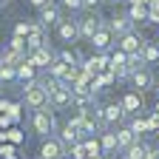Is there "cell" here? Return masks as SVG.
<instances>
[{"label": "cell", "instance_id": "9", "mask_svg": "<svg viewBox=\"0 0 159 159\" xmlns=\"http://www.w3.org/2000/svg\"><path fill=\"white\" fill-rule=\"evenodd\" d=\"M134 20H131V14H114L111 20H108V29L114 31V37L119 40V37H125V34H131L134 31Z\"/></svg>", "mask_w": 159, "mask_h": 159}, {"label": "cell", "instance_id": "3", "mask_svg": "<svg viewBox=\"0 0 159 159\" xmlns=\"http://www.w3.org/2000/svg\"><path fill=\"white\" fill-rule=\"evenodd\" d=\"M99 116H102V128H119L128 119V111L122 108V102H108L99 108Z\"/></svg>", "mask_w": 159, "mask_h": 159}, {"label": "cell", "instance_id": "2", "mask_svg": "<svg viewBox=\"0 0 159 159\" xmlns=\"http://www.w3.org/2000/svg\"><path fill=\"white\" fill-rule=\"evenodd\" d=\"M23 105H26V108H31V111L48 105V88H46V83H43L40 77L23 85Z\"/></svg>", "mask_w": 159, "mask_h": 159}, {"label": "cell", "instance_id": "10", "mask_svg": "<svg viewBox=\"0 0 159 159\" xmlns=\"http://www.w3.org/2000/svg\"><path fill=\"white\" fill-rule=\"evenodd\" d=\"M111 71L116 74V80H128L131 77V71H128V54L122 48H116L111 54Z\"/></svg>", "mask_w": 159, "mask_h": 159}, {"label": "cell", "instance_id": "26", "mask_svg": "<svg viewBox=\"0 0 159 159\" xmlns=\"http://www.w3.org/2000/svg\"><path fill=\"white\" fill-rule=\"evenodd\" d=\"M68 153H71L74 159H88V148H85V139H80V142H74V145L68 148Z\"/></svg>", "mask_w": 159, "mask_h": 159}, {"label": "cell", "instance_id": "28", "mask_svg": "<svg viewBox=\"0 0 159 159\" xmlns=\"http://www.w3.org/2000/svg\"><path fill=\"white\" fill-rule=\"evenodd\" d=\"M85 148H88V156L102 153V145H99V139H91V136H85Z\"/></svg>", "mask_w": 159, "mask_h": 159}, {"label": "cell", "instance_id": "17", "mask_svg": "<svg viewBox=\"0 0 159 159\" xmlns=\"http://www.w3.org/2000/svg\"><path fill=\"white\" fill-rule=\"evenodd\" d=\"M122 108L128 111V116H131V114H139V111H142V94H139V91L125 94V97H122Z\"/></svg>", "mask_w": 159, "mask_h": 159}, {"label": "cell", "instance_id": "27", "mask_svg": "<svg viewBox=\"0 0 159 159\" xmlns=\"http://www.w3.org/2000/svg\"><path fill=\"white\" fill-rule=\"evenodd\" d=\"M142 66H145V60H142V51H139V54H128V71H131V74H134V71H139Z\"/></svg>", "mask_w": 159, "mask_h": 159}, {"label": "cell", "instance_id": "30", "mask_svg": "<svg viewBox=\"0 0 159 159\" xmlns=\"http://www.w3.org/2000/svg\"><path fill=\"white\" fill-rule=\"evenodd\" d=\"M63 6L68 11H80V9H83V0H63Z\"/></svg>", "mask_w": 159, "mask_h": 159}, {"label": "cell", "instance_id": "41", "mask_svg": "<svg viewBox=\"0 0 159 159\" xmlns=\"http://www.w3.org/2000/svg\"><path fill=\"white\" fill-rule=\"evenodd\" d=\"M63 159H68V156H63ZM71 159H74V156H71Z\"/></svg>", "mask_w": 159, "mask_h": 159}, {"label": "cell", "instance_id": "20", "mask_svg": "<svg viewBox=\"0 0 159 159\" xmlns=\"http://www.w3.org/2000/svg\"><path fill=\"white\" fill-rule=\"evenodd\" d=\"M57 60H63L66 66H83V57H80L74 48H68V46H66L63 51H57Z\"/></svg>", "mask_w": 159, "mask_h": 159}, {"label": "cell", "instance_id": "16", "mask_svg": "<svg viewBox=\"0 0 159 159\" xmlns=\"http://www.w3.org/2000/svg\"><path fill=\"white\" fill-rule=\"evenodd\" d=\"M99 145H102V153H116L119 142H116V128H105L102 136H99Z\"/></svg>", "mask_w": 159, "mask_h": 159}, {"label": "cell", "instance_id": "1", "mask_svg": "<svg viewBox=\"0 0 159 159\" xmlns=\"http://www.w3.org/2000/svg\"><path fill=\"white\" fill-rule=\"evenodd\" d=\"M31 131H34V136H40V139H48L51 134H57L54 108H51V105H43V108L31 111Z\"/></svg>", "mask_w": 159, "mask_h": 159}, {"label": "cell", "instance_id": "37", "mask_svg": "<svg viewBox=\"0 0 159 159\" xmlns=\"http://www.w3.org/2000/svg\"><path fill=\"white\" fill-rule=\"evenodd\" d=\"M102 3H116V0H102Z\"/></svg>", "mask_w": 159, "mask_h": 159}, {"label": "cell", "instance_id": "29", "mask_svg": "<svg viewBox=\"0 0 159 159\" xmlns=\"http://www.w3.org/2000/svg\"><path fill=\"white\" fill-rule=\"evenodd\" d=\"M29 31H31V23H26V20H20V23L14 26V34L17 37H29Z\"/></svg>", "mask_w": 159, "mask_h": 159}, {"label": "cell", "instance_id": "38", "mask_svg": "<svg viewBox=\"0 0 159 159\" xmlns=\"http://www.w3.org/2000/svg\"><path fill=\"white\" fill-rule=\"evenodd\" d=\"M114 159H128V156H114Z\"/></svg>", "mask_w": 159, "mask_h": 159}, {"label": "cell", "instance_id": "34", "mask_svg": "<svg viewBox=\"0 0 159 159\" xmlns=\"http://www.w3.org/2000/svg\"><path fill=\"white\" fill-rule=\"evenodd\" d=\"M6 136H9V139H11V142H20V139H23V136H20V131H9V134H6Z\"/></svg>", "mask_w": 159, "mask_h": 159}, {"label": "cell", "instance_id": "33", "mask_svg": "<svg viewBox=\"0 0 159 159\" xmlns=\"http://www.w3.org/2000/svg\"><path fill=\"white\" fill-rule=\"evenodd\" d=\"M29 3H31V6H34V9H43V6H46V3H54V0H29Z\"/></svg>", "mask_w": 159, "mask_h": 159}, {"label": "cell", "instance_id": "6", "mask_svg": "<svg viewBox=\"0 0 159 159\" xmlns=\"http://www.w3.org/2000/svg\"><path fill=\"white\" fill-rule=\"evenodd\" d=\"M54 29H57V40L60 43H74V40H80V20L63 17Z\"/></svg>", "mask_w": 159, "mask_h": 159}, {"label": "cell", "instance_id": "4", "mask_svg": "<svg viewBox=\"0 0 159 159\" xmlns=\"http://www.w3.org/2000/svg\"><path fill=\"white\" fill-rule=\"evenodd\" d=\"M108 23V20L105 17H99L97 11H88L85 17H80V40H91L99 29H102Z\"/></svg>", "mask_w": 159, "mask_h": 159}, {"label": "cell", "instance_id": "35", "mask_svg": "<svg viewBox=\"0 0 159 159\" xmlns=\"http://www.w3.org/2000/svg\"><path fill=\"white\" fill-rule=\"evenodd\" d=\"M88 159H102V156H99V153H97V156H88Z\"/></svg>", "mask_w": 159, "mask_h": 159}, {"label": "cell", "instance_id": "42", "mask_svg": "<svg viewBox=\"0 0 159 159\" xmlns=\"http://www.w3.org/2000/svg\"><path fill=\"white\" fill-rule=\"evenodd\" d=\"M37 159H40V156H37Z\"/></svg>", "mask_w": 159, "mask_h": 159}, {"label": "cell", "instance_id": "22", "mask_svg": "<svg viewBox=\"0 0 159 159\" xmlns=\"http://www.w3.org/2000/svg\"><path fill=\"white\" fill-rule=\"evenodd\" d=\"M145 151H148V145L136 139V142H134L128 151H122V156H128V159H145Z\"/></svg>", "mask_w": 159, "mask_h": 159}, {"label": "cell", "instance_id": "18", "mask_svg": "<svg viewBox=\"0 0 159 159\" xmlns=\"http://www.w3.org/2000/svg\"><path fill=\"white\" fill-rule=\"evenodd\" d=\"M136 139H139V136H136L128 125H125V128H116V142H119V151H128V148L136 142Z\"/></svg>", "mask_w": 159, "mask_h": 159}, {"label": "cell", "instance_id": "25", "mask_svg": "<svg viewBox=\"0 0 159 159\" xmlns=\"http://www.w3.org/2000/svg\"><path fill=\"white\" fill-rule=\"evenodd\" d=\"M46 71H48V77H54V80H63V74L68 71V66L63 63V60H54V63H51Z\"/></svg>", "mask_w": 159, "mask_h": 159}, {"label": "cell", "instance_id": "7", "mask_svg": "<svg viewBox=\"0 0 159 159\" xmlns=\"http://www.w3.org/2000/svg\"><path fill=\"white\" fill-rule=\"evenodd\" d=\"M131 85L139 91V94H145V91H151L153 85H156V77H153V71H151V66H142V68H139V71H134L131 77Z\"/></svg>", "mask_w": 159, "mask_h": 159}, {"label": "cell", "instance_id": "5", "mask_svg": "<svg viewBox=\"0 0 159 159\" xmlns=\"http://www.w3.org/2000/svg\"><path fill=\"white\" fill-rule=\"evenodd\" d=\"M66 145H63V139H60L57 134H51L48 139H43V145H40V159H63L66 156Z\"/></svg>", "mask_w": 159, "mask_h": 159}, {"label": "cell", "instance_id": "14", "mask_svg": "<svg viewBox=\"0 0 159 159\" xmlns=\"http://www.w3.org/2000/svg\"><path fill=\"white\" fill-rule=\"evenodd\" d=\"M91 43H94V48H97V51H108V46L114 43V31L108 29V23H105L102 29H99V31L91 37Z\"/></svg>", "mask_w": 159, "mask_h": 159}, {"label": "cell", "instance_id": "21", "mask_svg": "<svg viewBox=\"0 0 159 159\" xmlns=\"http://www.w3.org/2000/svg\"><path fill=\"white\" fill-rule=\"evenodd\" d=\"M128 128H131V131H134L136 136H142V134H148V131H151V125H148V122H145V119L139 116V114H134V116H131Z\"/></svg>", "mask_w": 159, "mask_h": 159}, {"label": "cell", "instance_id": "23", "mask_svg": "<svg viewBox=\"0 0 159 159\" xmlns=\"http://www.w3.org/2000/svg\"><path fill=\"white\" fill-rule=\"evenodd\" d=\"M11 80H17V66L0 60V83H11Z\"/></svg>", "mask_w": 159, "mask_h": 159}, {"label": "cell", "instance_id": "19", "mask_svg": "<svg viewBox=\"0 0 159 159\" xmlns=\"http://www.w3.org/2000/svg\"><path fill=\"white\" fill-rule=\"evenodd\" d=\"M142 60H145V66H156V63H159V43H148V40H145V46H142Z\"/></svg>", "mask_w": 159, "mask_h": 159}, {"label": "cell", "instance_id": "8", "mask_svg": "<svg viewBox=\"0 0 159 159\" xmlns=\"http://www.w3.org/2000/svg\"><path fill=\"white\" fill-rule=\"evenodd\" d=\"M29 60H31V63L40 68V71H46L51 63H54V60H57V51L46 43V46H40V48H34V51H29Z\"/></svg>", "mask_w": 159, "mask_h": 159}, {"label": "cell", "instance_id": "36", "mask_svg": "<svg viewBox=\"0 0 159 159\" xmlns=\"http://www.w3.org/2000/svg\"><path fill=\"white\" fill-rule=\"evenodd\" d=\"M153 91H156V94H159V83H156V85H153Z\"/></svg>", "mask_w": 159, "mask_h": 159}, {"label": "cell", "instance_id": "24", "mask_svg": "<svg viewBox=\"0 0 159 159\" xmlns=\"http://www.w3.org/2000/svg\"><path fill=\"white\" fill-rule=\"evenodd\" d=\"M128 14H131L134 23H148V9H145V6H139V0L128 9Z\"/></svg>", "mask_w": 159, "mask_h": 159}, {"label": "cell", "instance_id": "40", "mask_svg": "<svg viewBox=\"0 0 159 159\" xmlns=\"http://www.w3.org/2000/svg\"><path fill=\"white\" fill-rule=\"evenodd\" d=\"M3 3H9V0H0V6H3Z\"/></svg>", "mask_w": 159, "mask_h": 159}, {"label": "cell", "instance_id": "32", "mask_svg": "<svg viewBox=\"0 0 159 159\" xmlns=\"http://www.w3.org/2000/svg\"><path fill=\"white\" fill-rule=\"evenodd\" d=\"M145 159H159V145H148V151H145Z\"/></svg>", "mask_w": 159, "mask_h": 159}, {"label": "cell", "instance_id": "39", "mask_svg": "<svg viewBox=\"0 0 159 159\" xmlns=\"http://www.w3.org/2000/svg\"><path fill=\"white\" fill-rule=\"evenodd\" d=\"M6 159H17V156H14V153H11V156H6Z\"/></svg>", "mask_w": 159, "mask_h": 159}, {"label": "cell", "instance_id": "31", "mask_svg": "<svg viewBox=\"0 0 159 159\" xmlns=\"http://www.w3.org/2000/svg\"><path fill=\"white\" fill-rule=\"evenodd\" d=\"M99 3H102V0H83V9H85V11H97Z\"/></svg>", "mask_w": 159, "mask_h": 159}, {"label": "cell", "instance_id": "13", "mask_svg": "<svg viewBox=\"0 0 159 159\" xmlns=\"http://www.w3.org/2000/svg\"><path fill=\"white\" fill-rule=\"evenodd\" d=\"M37 11H40V17H37V20H40L46 29H48V26H57L60 20H63V14H60V9H57L54 3H46L43 9H37Z\"/></svg>", "mask_w": 159, "mask_h": 159}, {"label": "cell", "instance_id": "12", "mask_svg": "<svg viewBox=\"0 0 159 159\" xmlns=\"http://www.w3.org/2000/svg\"><path fill=\"white\" fill-rule=\"evenodd\" d=\"M48 40H46V26L43 23H31V31H29V37H26V46H29V51H34V48H40V46H46Z\"/></svg>", "mask_w": 159, "mask_h": 159}, {"label": "cell", "instance_id": "11", "mask_svg": "<svg viewBox=\"0 0 159 159\" xmlns=\"http://www.w3.org/2000/svg\"><path fill=\"white\" fill-rule=\"evenodd\" d=\"M142 46H145V40L139 37L136 31H131V34H125V37L116 40V48H122L125 54H139V51H142Z\"/></svg>", "mask_w": 159, "mask_h": 159}, {"label": "cell", "instance_id": "15", "mask_svg": "<svg viewBox=\"0 0 159 159\" xmlns=\"http://www.w3.org/2000/svg\"><path fill=\"white\" fill-rule=\"evenodd\" d=\"M37 71H40V68L26 57L23 63L17 66V83H23V85H26V83H31V80H37Z\"/></svg>", "mask_w": 159, "mask_h": 159}]
</instances>
